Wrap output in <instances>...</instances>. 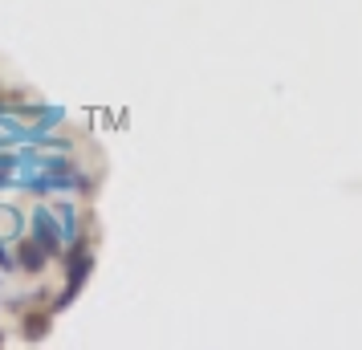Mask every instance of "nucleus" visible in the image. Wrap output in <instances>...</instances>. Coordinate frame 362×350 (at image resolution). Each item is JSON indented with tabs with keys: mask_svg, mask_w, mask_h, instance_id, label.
Listing matches in <instances>:
<instances>
[{
	"mask_svg": "<svg viewBox=\"0 0 362 350\" xmlns=\"http://www.w3.org/2000/svg\"><path fill=\"white\" fill-rule=\"evenodd\" d=\"M45 334H49V314H29L25 317V338H29V342H41V338H45Z\"/></svg>",
	"mask_w": 362,
	"mask_h": 350,
	"instance_id": "3",
	"label": "nucleus"
},
{
	"mask_svg": "<svg viewBox=\"0 0 362 350\" xmlns=\"http://www.w3.org/2000/svg\"><path fill=\"white\" fill-rule=\"evenodd\" d=\"M33 228H37V240L45 245V249H57V240H62V233H57V220L49 216V208H37L33 212Z\"/></svg>",
	"mask_w": 362,
	"mask_h": 350,
	"instance_id": "2",
	"label": "nucleus"
},
{
	"mask_svg": "<svg viewBox=\"0 0 362 350\" xmlns=\"http://www.w3.org/2000/svg\"><path fill=\"white\" fill-rule=\"evenodd\" d=\"M49 265V249L41 240H21L17 245V269L21 273H45Z\"/></svg>",
	"mask_w": 362,
	"mask_h": 350,
	"instance_id": "1",
	"label": "nucleus"
},
{
	"mask_svg": "<svg viewBox=\"0 0 362 350\" xmlns=\"http://www.w3.org/2000/svg\"><path fill=\"white\" fill-rule=\"evenodd\" d=\"M4 228H8V236H17V228H21V216L13 208H4Z\"/></svg>",
	"mask_w": 362,
	"mask_h": 350,
	"instance_id": "4",
	"label": "nucleus"
},
{
	"mask_svg": "<svg viewBox=\"0 0 362 350\" xmlns=\"http://www.w3.org/2000/svg\"><path fill=\"white\" fill-rule=\"evenodd\" d=\"M0 269H8V273L17 269V261H13V252H8V249H0Z\"/></svg>",
	"mask_w": 362,
	"mask_h": 350,
	"instance_id": "5",
	"label": "nucleus"
}]
</instances>
